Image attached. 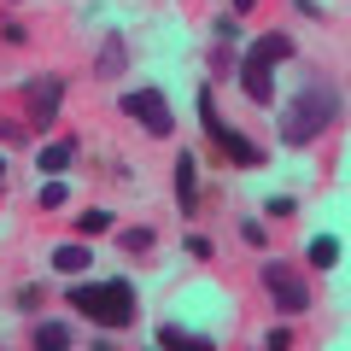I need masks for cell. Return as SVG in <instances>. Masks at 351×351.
Segmentation results:
<instances>
[{
    "mask_svg": "<svg viewBox=\"0 0 351 351\" xmlns=\"http://www.w3.org/2000/svg\"><path fill=\"white\" fill-rule=\"evenodd\" d=\"M29 346H36V351H64V346H71V328H64V322H36V328H29Z\"/></svg>",
    "mask_w": 351,
    "mask_h": 351,
    "instance_id": "obj_10",
    "label": "cell"
},
{
    "mask_svg": "<svg viewBox=\"0 0 351 351\" xmlns=\"http://www.w3.org/2000/svg\"><path fill=\"white\" fill-rule=\"evenodd\" d=\"M64 299H71V311H82L88 322H100V328H129L141 311L129 281H71Z\"/></svg>",
    "mask_w": 351,
    "mask_h": 351,
    "instance_id": "obj_1",
    "label": "cell"
},
{
    "mask_svg": "<svg viewBox=\"0 0 351 351\" xmlns=\"http://www.w3.org/2000/svg\"><path fill=\"white\" fill-rule=\"evenodd\" d=\"M211 76H234V53L228 47H211Z\"/></svg>",
    "mask_w": 351,
    "mask_h": 351,
    "instance_id": "obj_17",
    "label": "cell"
},
{
    "mask_svg": "<svg viewBox=\"0 0 351 351\" xmlns=\"http://www.w3.org/2000/svg\"><path fill=\"white\" fill-rule=\"evenodd\" d=\"M293 59V36L287 29H269V36H258L246 47V59H240V88H246V100L269 106V94H276V64Z\"/></svg>",
    "mask_w": 351,
    "mask_h": 351,
    "instance_id": "obj_3",
    "label": "cell"
},
{
    "mask_svg": "<svg viewBox=\"0 0 351 351\" xmlns=\"http://www.w3.org/2000/svg\"><path fill=\"white\" fill-rule=\"evenodd\" d=\"M88 263H94V252H88V240H64V246L53 252V269H59V276H82Z\"/></svg>",
    "mask_w": 351,
    "mask_h": 351,
    "instance_id": "obj_9",
    "label": "cell"
},
{
    "mask_svg": "<svg viewBox=\"0 0 351 351\" xmlns=\"http://www.w3.org/2000/svg\"><path fill=\"white\" fill-rule=\"evenodd\" d=\"M176 211H199V176H193V152H176Z\"/></svg>",
    "mask_w": 351,
    "mask_h": 351,
    "instance_id": "obj_8",
    "label": "cell"
},
{
    "mask_svg": "<svg viewBox=\"0 0 351 351\" xmlns=\"http://www.w3.org/2000/svg\"><path fill=\"white\" fill-rule=\"evenodd\" d=\"M311 263H316V269H334V263H339V240L334 234H316L311 240Z\"/></svg>",
    "mask_w": 351,
    "mask_h": 351,
    "instance_id": "obj_14",
    "label": "cell"
},
{
    "mask_svg": "<svg viewBox=\"0 0 351 351\" xmlns=\"http://www.w3.org/2000/svg\"><path fill=\"white\" fill-rule=\"evenodd\" d=\"M158 346H164V351H176V346H182V351H211L217 339H205V334H182V328H158Z\"/></svg>",
    "mask_w": 351,
    "mask_h": 351,
    "instance_id": "obj_12",
    "label": "cell"
},
{
    "mask_svg": "<svg viewBox=\"0 0 351 351\" xmlns=\"http://www.w3.org/2000/svg\"><path fill=\"white\" fill-rule=\"evenodd\" d=\"M117 240H123V252H152V228H147V223H141V228H123Z\"/></svg>",
    "mask_w": 351,
    "mask_h": 351,
    "instance_id": "obj_16",
    "label": "cell"
},
{
    "mask_svg": "<svg viewBox=\"0 0 351 351\" xmlns=\"http://www.w3.org/2000/svg\"><path fill=\"white\" fill-rule=\"evenodd\" d=\"M0 182H6V158H0Z\"/></svg>",
    "mask_w": 351,
    "mask_h": 351,
    "instance_id": "obj_25",
    "label": "cell"
},
{
    "mask_svg": "<svg viewBox=\"0 0 351 351\" xmlns=\"http://www.w3.org/2000/svg\"><path fill=\"white\" fill-rule=\"evenodd\" d=\"M64 205V182H47V188H41V211H59Z\"/></svg>",
    "mask_w": 351,
    "mask_h": 351,
    "instance_id": "obj_18",
    "label": "cell"
},
{
    "mask_svg": "<svg viewBox=\"0 0 351 351\" xmlns=\"http://www.w3.org/2000/svg\"><path fill=\"white\" fill-rule=\"evenodd\" d=\"M240 240H246V246H263L269 234H263V223H258V217H246V223H240Z\"/></svg>",
    "mask_w": 351,
    "mask_h": 351,
    "instance_id": "obj_19",
    "label": "cell"
},
{
    "mask_svg": "<svg viewBox=\"0 0 351 351\" xmlns=\"http://www.w3.org/2000/svg\"><path fill=\"white\" fill-rule=\"evenodd\" d=\"M293 6H299V12H316V0H293Z\"/></svg>",
    "mask_w": 351,
    "mask_h": 351,
    "instance_id": "obj_24",
    "label": "cell"
},
{
    "mask_svg": "<svg viewBox=\"0 0 351 351\" xmlns=\"http://www.w3.org/2000/svg\"><path fill=\"white\" fill-rule=\"evenodd\" d=\"M211 147H217V158L240 164V170H258V164H263V147H258V141H246L240 129H228V123L211 135Z\"/></svg>",
    "mask_w": 351,
    "mask_h": 351,
    "instance_id": "obj_7",
    "label": "cell"
},
{
    "mask_svg": "<svg viewBox=\"0 0 351 351\" xmlns=\"http://www.w3.org/2000/svg\"><path fill=\"white\" fill-rule=\"evenodd\" d=\"M123 59H129L123 36H106V47H100V64H94V71H100V76H117V71H123Z\"/></svg>",
    "mask_w": 351,
    "mask_h": 351,
    "instance_id": "obj_13",
    "label": "cell"
},
{
    "mask_svg": "<svg viewBox=\"0 0 351 351\" xmlns=\"http://www.w3.org/2000/svg\"><path fill=\"white\" fill-rule=\"evenodd\" d=\"M106 228H112V211H100V205H94V211H82L76 234H106Z\"/></svg>",
    "mask_w": 351,
    "mask_h": 351,
    "instance_id": "obj_15",
    "label": "cell"
},
{
    "mask_svg": "<svg viewBox=\"0 0 351 351\" xmlns=\"http://www.w3.org/2000/svg\"><path fill=\"white\" fill-rule=\"evenodd\" d=\"M293 211H299V205H293L287 193H276V199H269V217H293Z\"/></svg>",
    "mask_w": 351,
    "mask_h": 351,
    "instance_id": "obj_22",
    "label": "cell"
},
{
    "mask_svg": "<svg viewBox=\"0 0 351 351\" xmlns=\"http://www.w3.org/2000/svg\"><path fill=\"white\" fill-rule=\"evenodd\" d=\"M252 6H263V0H234V12H252Z\"/></svg>",
    "mask_w": 351,
    "mask_h": 351,
    "instance_id": "obj_23",
    "label": "cell"
},
{
    "mask_svg": "<svg viewBox=\"0 0 351 351\" xmlns=\"http://www.w3.org/2000/svg\"><path fill=\"white\" fill-rule=\"evenodd\" d=\"M71 158H76V141H53V147H41V152H36V164H41L47 176H59Z\"/></svg>",
    "mask_w": 351,
    "mask_h": 351,
    "instance_id": "obj_11",
    "label": "cell"
},
{
    "mask_svg": "<svg viewBox=\"0 0 351 351\" xmlns=\"http://www.w3.org/2000/svg\"><path fill=\"white\" fill-rule=\"evenodd\" d=\"M59 100H64L59 76H29V82H24V117H29V129H47L53 117H59Z\"/></svg>",
    "mask_w": 351,
    "mask_h": 351,
    "instance_id": "obj_6",
    "label": "cell"
},
{
    "mask_svg": "<svg viewBox=\"0 0 351 351\" xmlns=\"http://www.w3.org/2000/svg\"><path fill=\"white\" fill-rule=\"evenodd\" d=\"M117 106H123V117H135L147 135H170V129H176L170 100H164L158 88H129V94H117Z\"/></svg>",
    "mask_w": 351,
    "mask_h": 351,
    "instance_id": "obj_5",
    "label": "cell"
},
{
    "mask_svg": "<svg viewBox=\"0 0 351 351\" xmlns=\"http://www.w3.org/2000/svg\"><path fill=\"white\" fill-rule=\"evenodd\" d=\"M258 281H263V293L281 304L287 316H299V311H311V281H299V269L293 263H281V258H269L258 269Z\"/></svg>",
    "mask_w": 351,
    "mask_h": 351,
    "instance_id": "obj_4",
    "label": "cell"
},
{
    "mask_svg": "<svg viewBox=\"0 0 351 351\" xmlns=\"http://www.w3.org/2000/svg\"><path fill=\"white\" fill-rule=\"evenodd\" d=\"M263 346H269V351H287V346H293V328H269V334H263Z\"/></svg>",
    "mask_w": 351,
    "mask_h": 351,
    "instance_id": "obj_20",
    "label": "cell"
},
{
    "mask_svg": "<svg viewBox=\"0 0 351 351\" xmlns=\"http://www.w3.org/2000/svg\"><path fill=\"white\" fill-rule=\"evenodd\" d=\"M0 141H6V147H24L29 129H24V123H0Z\"/></svg>",
    "mask_w": 351,
    "mask_h": 351,
    "instance_id": "obj_21",
    "label": "cell"
},
{
    "mask_svg": "<svg viewBox=\"0 0 351 351\" xmlns=\"http://www.w3.org/2000/svg\"><path fill=\"white\" fill-rule=\"evenodd\" d=\"M334 117H339V94L328 82H311V88H299L293 106L281 112V141H287V147H311Z\"/></svg>",
    "mask_w": 351,
    "mask_h": 351,
    "instance_id": "obj_2",
    "label": "cell"
}]
</instances>
